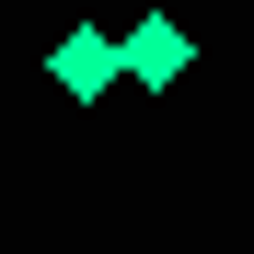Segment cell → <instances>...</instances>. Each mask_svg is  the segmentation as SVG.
<instances>
[{
	"mask_svg": "<svg viewBox=\"0 0 254 254\" xmlns=\"http://www.w3.org/2000/svg\"><path fill=\"white\" fill-rule=\"evenodd\" d=\"M243 254H254V243H243Z\"/></svg>",
	"mask_w": 254,
	"mask_h": 254,
	"instance_id": "cell-3",
	"label": "cell"
},
{
	"mask_svg": "<svg viewBox=\"0 0 254 254\" xmlns=\"http://www.w3.org/2000/svg\"><path fill=\"white\" fill-rule=\"evenodd\" d=\"M185 58H196V47H185V23H174V12H139V23L116 35V81H139V93H174Z\"/></svg>",
	"mask_w": 254,
	"mask_h": 254,
	"instance_id": "cell-1",
	"label": "cell"
},
{
	"mask_svg": "<svg viewBox=\"0 0 254 254\" xmlns=\"http://www.w3.org/2000/svg\"><path fill=\"white\" fill-rule=\"evenodd\" d=\"M47 81H58L69 104H104V93H116V35H104V23H69L58 47H47Z\"/></svg>",
	"mask_w": 254,
	"mask_h": 254,
	"instance_id": "cell-2",
	"label": "cell"
}]
</instances>
